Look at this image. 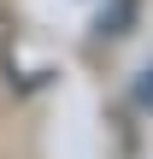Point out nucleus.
Returning a JSON list of instances; mask_svg holds the SVG:
<instances>
[{
	"mask_svg": "<svg viewBox=\"0 0 153 159\" xmlns=\"http://www.w3.org/2000/svg\"><path fill=\"white\" fill-rule=\"evenodd\" d=\"M136 106H142V112H153V65L136 77Z\"/></svg>",
	"mask_w": 153,
	"mask_h": 159,
	"instance_id": "1",
	"label": "nucleus"
},
{
	"mask_svg": "<svg viewBox=\"0 0 153 159\" xmlns=\"http://www.w3.org/2000/svg\"><path fill=\"white\" fill-rule=\"evenodd\" d=\"M6 30H12V24H6V12H0V47H6Z\"/></svg>",
	"mask_w": 153,
	"mask_h": 159,
	"instance_id": "2",
	"label": "nucleus"
}]
</instances>
